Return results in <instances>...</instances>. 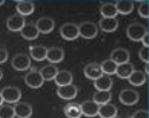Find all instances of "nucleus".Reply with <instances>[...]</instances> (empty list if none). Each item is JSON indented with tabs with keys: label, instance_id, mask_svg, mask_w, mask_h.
<instances>
[{
	"label": "nucleus",
	"instance_id": "7c9ffc66",
	"mask_svg": "<svg viewBox=\"0 0 149 118\" xmlns=\"http://www.w3.org/2000/svg\"><path fill=\"white\" fill-rule=\"evenodd\" d=\"M14 109L11 105H1L0 106V118H14Z\"/></svg>",
	"mask_w": 149,
	"mask_h": 118
},
{
	"label": "nucleus",
	"instance_id": "f257e3e1",
	"mask_svg": "<svg viewBox=\"0 0 149 118\" xmlns=\"http://www.w3.org/2000/svg\"><path fill=\"white\" fill-rule=\"evenodd\" d=\"M148 33V28L140 23H133L127 27V35L130 40L141 42L142 38Z\"/></svg>",
	"mask_w": 149,
	"mask_h": 118
},
{
	"label": "nucleus",
	"instance_id": "6e6552de",
	"mask_svg": "<svg viewBox=\"0 0 149 118\" xmlns=\"http://www.w3.org/2000/svg\"><path fill=\"white\" fill-rule=\"evenodd\" d=\"M25 18L22 17L20 14H12L8 19H7V22H6V26L10 31L12 32H20L22 28L25 26Z\"/></svg>",
	"mask_w": 149,
	"mask_h": 118
},
{
	"label": "nucleus",
	"instance_id": "0eeeda50",
	"mask_svg": "<svg viewBox=\"0 0 149 118\" xmlns=\"http://www.w3.org/2000/svg\"><path fill=\"white\" fill-rule=\"evenodd\" d=\"M59 32H61V35L65 40H74V39H77L79 37L78 26L72 23H66V24L62 25Z\"/></svg>",
	"mask_w": 149,
	"mask_h": 118
},
{
	"label": "nucleus",
	"instance_id": "e433bc0d",
	"mask_svg": "<svg viewBox=\"0 0 149 118\" xmlns=\"http://www.w3.org/2000/svg\"><path fill=\"white\" fill-rule=\"evenodd\" d=\"M1 105H4V99H3L1 93H0V106H1Z\"/></svg>",
	"mask_w": 149,
	"mask_h": 118
},
{
	"label": "nucleus",
	"instance_id": "2eb2a0df",
	"mask_svg": "<svg viewBox=\"0 0 149 118\" xmlns=\"http://www.w3.org/2000/svg\"><path fill=\"white\" fill-rule=\"evenodd\" d=\"M46 59L51 63V64H57L61 63L64 59V51L61 47H50L47 49V53H46Z\"/></svg>",
	"mask_w": 149,
	"mask_h": 118
},
{
	"label": "nucleus",
	"instance_id": "ea45409f",
	"mask_svg": "<svg viewBox=\"0 0 149 118\" xmlns=\"http://www.w3.org/2000/svg\"><path fill=\"white\" fill-rule=\"evenodd\" d=\"M113 118H118V117H117V116H116V117H113Z\"/></svg>",
	"mask_w": 149,
	"mask_h": 118
},
{
	"label": "nucleus",
	"instance_id": "9b49d317",
	"mask_svg": "<svg viewBox=\"0 0 149 118\" xmlns=\"http://www.w3.org/2000/svg\"><path fill=\"white\" fill-rule=\"evenodd\" d=\"M34 25H36L37 28H38L39 33H43V34H47V33L52 32L53 28H54V22H53V19L52 18H49V17L39 18Z\"/></svg>",
	"mask_w": 149,
	"mask_h": 118
},
{
	"label": "nucleus",
	"instance_id": "6ab92c4d",
	"mask_svg": "<svg viewBox=\"0 0 149 118\" xmlns=\"http://www.w3.org/2000/svg\"><path fill=\"white\" fill-rule=\"evenodd\" d=\"M20 34L26 40H34L36 38H38L39 31L34 24H25V26L20 31Z\"/></svg>",
	"mask_w": 149,
	"mask_h": 118
},
{
	"label": "nucleus",
	"instance_id": "a878e982",
	"mask_svg": "<svg viewBox=\"0 0 149 118\" xmlns=\"http://www.w3.org/2000/svg\"><path fill=\"white\" fill-rule=\"evenodd\" d=\"M64 113L68 118H81L82 117V111L79 104L76 103H69L64 108Z\"/></svg>",
	"mask_w": 149,
	"mask_h": 118
},
{
	"label": "nucleus",
	"instance_id": "58836bf2",
	"mask_svg": "<svg viewBox=\"0 0 149 118\" xmlns=\"http://www.w3.org/2000/svg\"><path fill=\"white\" fill-rule=\"evenodd\" d=\"M5 4V1H4V0H0V6H1V5H4Z\"/></svg>",
	"mask_w": 149,
	"mask_h": 118
},
{
	"label": "nucleus",
	"instance_id": "ddd939ff",
	"mask_svg": "<svg viewBox=\"0 0 149 118\" xmlns=\"http://www.w3.org/2000/svg\"><path fill=\"white\" fill-rule=\"evenodd\" d=\"M81 111H82V116H86V117H95L98 115V109L100 105L96 104L94 101H85L83 102L81 105Z\"/></svg>",
	"mask_w": 149,
	"mask_h": 118
},
{
	"label": "nucleus",
	"instance_id": "393cba45",
	"mask_svg": "<svg viewBox=\"0 0 149 118\" xmlns=\"http://www.w3.org/2000/svg\"><path fill=\"white\" fill-rule=\"evenodd\" d=\"M115 7H116L117 13L127 15L134 11V3L129 1V0H121V1H117L115 4Z\"/></svg>",
	"mask_w": 149,
	"mask_h": 118
},
{
	"label": "nucleus",
	"instance_id": "bb28decb",
	"mask_svg": "<svg viewBox=\"0 0 149 118\" xmlns=\"http://www.w3.org/2000/svg\"><path fill=\"white\" fill-rule=\"evenodd\" d=\"M128 81H129L130 84L134 85V86H141V85H143V84L146 83V81H147V74H146L143 71H136V70H135L132 74L129 76Z\"/></svg>",
	"mask_w": 149,
	"mask_h": 118
},
{
	"label": "nucleus",
	"instance_id": "dca6fc26",
	"mask_svg": "<svg viewBox=\"0 0 149 118\" xmlns=\"http://www.w3.org/2000/svg\"><path fill=\"white\" fill-rule=\"evenodd\" d=\"M98 27L103 31V32H114L117 30L118 27V22L116 18H102L100 23H98Z\"/></svg>",
	"mask_w": 149,
	"mask_h": 118
},
{
	"label": "nucleus",
	"instance_id": "4be33fe9",
	"mask_svg": "<svg viewBox=\"0 0 149 118\" xmlns=\"http://www.w3.org/2000/svg\"><path fill=\"white\" fill-rule=\"evenodd\" d=\"M98 116L101 118H113L117 116V108L114 104H104L98 109Z\"/></svg>",
	"mask_w": 149,
	"mask_h": 118
},
{
	"label": "nucleus",
	"instance_id": "f3484780",
	"mask_svg": "<svg viewBox=\"0 0 149 118\" xmlns=\"http://www.w3.org/2000/svg\"><path fill=\"white\" fill-rule=\"evenodd\" d=\"M94 85L97 91H110V89L113 87V79L110 76L102 74L100 78L94 81Z\"/></svg>",
	"mask_w": 149,
	"mask_h": 118
},
{
	"label": "nucleus",
	"instance_id": "1a4fd4ad",
	"mask_svg": "<svg viewBox=\"0 0 149 118\" xmlns=\"http://www.w3.org/2000/svg\"><path fill=\"white\" fill-rule=\"evenodd\" d=\"M129 58H130V54H129V51L127 49L117 47V49L113 50V52H111L109 59H111V60H113L116 65H120V64L128 63Z\"/></svg>",
	"mask_w": 149,
	"mask_h": 118
},
{
	"label": "nucleus",
	"instance_id": "f03ea898",
	"mask_svg": "<svg viewBox=\"0 0 149 118\" xmlns=\"http://www.w3.org/2000/svg\"><path fill=\"white\" fill-rule=\"evenodd\" d=\"M1 96L4 102L8 104H17L22 98V91L15 86H6L1 90Z\"/></svg>",
	"mask_w": 149,
	"mask_h": 118
},
{
	"label": "nucleus",
	"instance_id": "f704fd0d",
	"mask_svg": "<svg viewBox=\"0 0 149 118\" xmlns=\"http://www.w3.org/2000/svg\"><path fill=\"white\" fill-rule=\"evenodd\" d=\"M8 58V53L6 49H0V64H4Z\"/></svg>",
	"mask_w": 149,
	"mask_h": 118
},
{
	"label": "nucleus",
	"instance_id": "5701e85b",
	"mask_svg": "<svg viewBox=\"0 0 149 118\" xmlns=\"http://www.w3.org/2000/svg\"><path fill=\"white\" fill-rule=\"evenodd\" d=\"M17 12L18 14H20L22 17L25 15H30L34 12V4L31 1H27V0H23V1L17 3Z\"/></svg>",
	"mask_w": 149,
	"mask_h": 118
},
{
	"label": "nucleus",
	"instance_id": "c9c22d12",
	"mask_svg": "<svg viewBox=\"0 0 149 118\" xmlns=\"http://www.w3.org/2000/svg\"><path fill=\"white\" fill-rule=\"evenodd\" d=\"M141 42H142V44H143L144 47H148V46H149V33H147V34L142 38Z\"/></svg>",
	"mask_w": 149,
	"mask_h": 118
},
{
	"label": "nucleus",
	"instance_id": "9d476101",
	"mask_svg": "<svg viewBox=\"0 0 149 118\" xmlns=\"http://www.w3.org/2000/svg\"><path fill=\"white\" fill-rule=\"evenodd\" d=\"M77 93H78V89L73 84L65 85V86H58V89H57L58 97H61L62 99H65V101L73 99V98L77 96Z\"/></svg>",
	"mask_w": 149,
	"mask_h": 118
},
{
	"label": "nucleus",
	"instance_id": "b1692460",
	"mask_svg": "<svg viewBox=\"0 0 149 118\" xmlns=\"http://www.w3.org/2000/svg\"><path fill=\"white\" fill-rule=\"evenodd\" d=\"M40 74H42V77H43V79H44V82L45 81H53L54 79V77L57 76V73H58V67L56 66V65H53V64H49V65H46V66H44L40 71Z\"/></svg>",
	"mask_w": 149,
	"mask_h": 118
},
{
	"label": "nucleus",
	"instance_id": "f8f14e48",
	"mask_svg": "<svg viewBox=\"0 0 149 118\" xmlns=\"http://www.w3.org/2000/svg\"><path fill=\"white\" fill-rule=\"evenodd\" d=\"M14 115L18 118H30L32 116V106L25 102H18L14 106Z\"/></svg>",
	"mask_w": 149,
	"mask_h": 118
},
{
	"label": "nucleus",
	"instance_id": "20e7f679",
	"mask_svg": "<svg viewBox=\"0 0 149 118\" xmlns=\"http://www.w3.org/2000/svg\"><path fill=\"white\" fill-rule=\"evenodd\" d=\"M78 31L84 39H94L98 34V26L92 22H84L78 26Z\"/></svg>",
	"mask_w": 149,
	"mask_h": 118
},
{
	"label": "nucleus",
	"instance_id": "72a5a7b5",
	"mask_svg": "<svg viewBox=\"0 0 149 118\" xmlns=\"http://www.w3.org/2000/svg\"><path fill=\"white\" fill-rule=\"evenodd\" d=\"M132 118H149V112L147 110H137L136 112H134V115L132 116Z\"/></svg>",
	"mask_w": 149,
	"mask_h": 118
},
{
	"label": "nucleus",
	"instance_id": "4c0bfd02",
	"mask_svg": "<svg viewBox=\"0 0 149 118\" xmlns=\"http://www.w3.org/2000/svg\"><path fill=\"white\" fill-rule=\"evenodd\" d=\"M3 76H4V73H3L1 69H0V81H1V78H3Z\"/></svg>",
	"mask_w": 149,
	"mask_h": 118
},
{
	"label": "nucleus",
	"instance_id": "39448f33",
	"mask_svg": "<svg viewBox=\"0 0 149 118\" xmlns=\"http://www.w3.org/2000/svg\"><path fill=\"white\" fill-rule=\"evenodd\" d=\"M120 102L124 105H128V106H132V105H135L139 99H140V94L137 91L135 90H132V89H124L120 92Z\"/></svg>",
	"mask_w": 149,
	"mask_h": 118
},
{
	"label": "nucleus",
	"instance_id": "4468645a",
	"mask_svg": "<svg viewBox=\"0 0 149 118\" xmlns=\"http://www.w3.org/2000/svg\"><path fill=\"white\" fill-rule=\"evenodd\" d=\"M102 74L101 65L98 63H90L84 67V76L91 81H96Z\"/></svg>",
	"mask_w": 149,
	"mask_h": 118
},
{
	"label": "nucleus",
	"instance_id": "c85d7f7f",
	"mask_svg": "<svg viewBox=\"0 0 149 118\" xmlns=\"http://www.w3.org/2000/svg\"><path fill=\"white\" fill-rule=\"evenodd\" d=\"M101 14L103 18H116V15L118 14L115 7V4H111V3H107L103 4L101 6Z\"/></svg>",
	"mask_w": 149,
	"mask_h": 118
},
{
	"label": "nucleus",
	"instance_id": "473e14b6",
	"mask_svg": "<svg viewBox=\"0 0 149 118\" xmlns=\"http://www.w3.org/2000/svg\"><path fill=\"white\" fill-rule=\"evenodd\" d=\"M139 57H140V59H141L142 62H144L146 64H148L149 63V49L142 46L141 50L139 51Z\"/></svg>",
	"mask_w": 149,
	"mask_h": 118
},
{
	"label": "nucleus",
	"instance_id": "cd10ccee",
	"mask_svg": "<svg viewBox=\"0 0 149 118\" xmlns=\"http://www.w3.org/2000/svg\"><path fill=\"white\" fill-rule=\"evenodd\" d=\"M92 101H94L96 104H98L100 106L108 104L111 101V93H110V91H96Z\"/></svg>",
	"mask_w": 149,
	"mask_h": 118
},
{
	"label": "nucleus",
	"instance_id": "7ed1b4c3",
	"mask_svg": "<svg viewBox=\"0 0 149 118\" xmlns=\"http://www.w3.org/2000/svg\"><path fill=\"white\" fill-rule=\"evenodd\" d=\"M24 81H25V84L31 89H39L44 84V79L40 72L37 70H31L30 72H27L24 77Z\"/></svg>",
	"mask_w": 149,
	"mask_h": 118
},
{
	"label": "nucleus",
	"instance_id": "c756f323",
	"mask_svg": "<svg viewBox=\"0 0 149 118\" xmlns=\"http://www.w3.org/2000/svg\"><path fill=\"white\" fill-rule=\"evenodd\" d=\"M100 65H101V70H102L103 74H107V76L115 74L117 65L111 60V59H107V60L102 62V64H100Z\"/></svg>",
	"mask_w": 149,
	"mask_h": 118
},
{
	"label": "nucleus",
	"instance_id": "2f4dec72",
	"mask_svg": "<svg viewBox=\"0 0 149 118\" xmlns=\"http://www.w3.org/2000/svg\"><path fill=\"white\" fill-rule=\"evenodd\" d=\"M139 14H140V17H142V18H149V3L147 1H142L141 4H140V6H139Z\"/></svg>",
	"mask_w": 149,
	"mask_h": 118
},
{
	"label": "nucleus",
	"instance_id": "412c9836",
	"mask_svg": "<svg viewBox=\"0 0 149 118\" xmlns=\"http://www.w3.org/2000/svg\"><path fill=\"white\" fill-rule=\"evenodd\" d=\"M72 73L70 71H58L53 81L58 86H65L72 84Z\"/></svg>",
	"mask_w": 149,
	"mask_h": 118
},
{
	"label": "nucleus",
	"instance_id": "a211bd4d",
	"mask_svg": "<svg viewBox=\"0 0 149 118\" xmlns=\"http://www.w3.org/2000/svg\"><path fill=\"white\" fill-rule=\"evenodd\" d=\"M134 71H135L134 65H133L132 63H129V62H128V63L117 65L115 74H116L118 78H121V79H128L129 76L132 74Z\"/></svg>",
	"mask_w": 149,
	"mask_h": 118
},
{
	"label": "nucleus",
	"instance_id": "aec40b11",
	"mask_svg": "<svg viewBox=\"0 0 149 118\" xmlns=\"http://www.w3.org/2000/svg\"><path fill=\"white\" fill-rule=\"evenodd\" d=\"M47 49L43 45H32L30 46V56L37 62H42L46 59Z\"/></svg>",
	"mask_w": 149,
	"mask_h": 118
},
{
	"label": "nucleus",
	"instance_id": "423d86ee",
	"mask_svg": "<svg viewBox=\"0 0 149 118\" xmlns=\"http://www.w3.org/2000/svg\"><path fill=\"white\" fill-rule=\"evenodd\" d=\"M12 66L17 71H26L31 67V59L25 53H18L12 59Z\"/></svg>",
	"mask_w": 149,
	"mask_h": 118
}]
</instances>
